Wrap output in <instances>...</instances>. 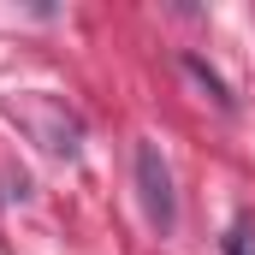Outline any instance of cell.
I'll return each instance as SVG.
<instances>
[{"mask_svg": "<svg viewBox=\"0 0 255 255\" xmlns=\"http://www.w3.org/2000/svg\"><path fill=\"white\" fill-rule=\"evenodd\" d=\"M136 190H142L148 226L166 238V232L178 226V196H172V172H166V160H160L154 142H136Z\"/></svg>", "mask_w": 255, "mask_h": 255, "instance_id": "6da1fadb", "label": "cell"}, {"mask_svg": "<svg viewBox=\"0 0 255 255\" xmlns=\"http://www.w3.org/2000/svg\"><path fill=\"white\" fill-rule=\"evenodd\" d=\"M184 71H190L196 83H202V89H208V101H214V107H232V95H226V83H220V77H214V71H208V65L196 60V54H184Z\"/></svg>", "mask_w": 255, "mask_h": 255, "instance_id": "7a4b0ae2", "label": "cell"}, {"mask_svg": "<svg viewBox=\"0 0 255 255\" xmlns=\"http://www.w3.org/2000/svg\"><path fill=\"white\" fill-rule=\"evenodd\" d=\"M220 250L226 255H255V226L250 220H232V232L220 238Z\"/></svg>", "mask_w": 255, "mask_h": 255, "instance_id": "3957f363", "label": "cell"}]
</instances>
